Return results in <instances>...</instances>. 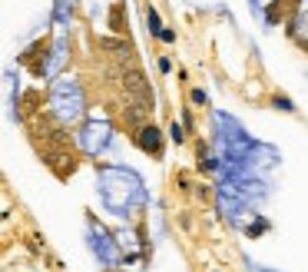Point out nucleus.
Returning <instances> with one entry per match:
<instances>
[{
    "instance_id": "obj_1",
    "label": "nucleus",
    "mask_w": 308,
    "mask_h": 272,
    "mask_svg": "<svg viewBox=\"0 0 308 272\" xmlns=\"http://www.w3.org/2000/svg\"><path fill=\"white\" fill-rule=\"evenodd\" d=\"M123 87H126V93L133 96L136 103L152 106V90H149V83H146V77H142V70L136 63H129V70L123 73Z\"/></svg>"
},
{
    "instance_id": "obj_2",
    "label": "nucleus",
    "mask_w": 308,
    "mask_h": 272,
    "mask_svg": "<svg viewBox=\"0 0 308 272\" xmlns=\"http://www.w3.org/2000/svg\"><path fill=\"white\" fill-rule=\"evenodd\" d=\"M136 143H139V150H142V153H152V156H163V136H159V129L152 126V123L139 126V133H136Z\"/></svg>"
},
{
    "instance_id": "obj_3",
    "label": "nucleus",
    "mask_w": 308,
    "mask_h": 272,
    "mask_svg": "<svg viewBox=\"0 0 308 272\" xmlns=\"http://www.w3.org/2000/svg\"><path fill=\"white\" fill-rule=\"evenodd\" d=\"M110 30L113 33H126V7H123L119 0L110 7Z\"/></svg>"
},
{
    "instance_id": "obj_4",
    "label": "nucleus",
    "mask_w": 308,
    "mask_h": 272,
    "mask_svg": "<svg viewBox=\"0 0 308 272\" xmlns=\"http://www.w3.org/2000/svg\"><path fill=\"white\" fill-rule=\"evenodd\" d=\"M265 229H269V223H265V219H259V223H252V226H249V229H245V232H249V236H252V239H255V236H262V232H265Z\"/></svg>"
},
{
    "instance_id": "obj_5",
    "label": "nucleus",
    "mask_w": 308,
    "mask_h": 272,
    "mask_svg": "<svg viewBox=\"0 0 308 272\" xmlns=\"http://www.w3.org/2000/svg\"><path fill=\"white\" fill-rule=\"evenodd\" d=\"M37 103H40V93H37V90H30V93L24 96V106H27V110L33 113V110H37Z\"/></svg>"
},
{
    "instance_id": "obj_6",
    "label": "nucleus",
    "mask_w": 308,
    "mask_h": 272,
    "mask_svg": "<svg viewBox=\"0 0 308 272\" xmlns=\"http://www.w3.org/2000/svg\"><path fill=\"white\" fill-rule=\"evenodd\" d=\"M275 106H278V110H285V113H292V110H295L288 96H278V100H275Z\"/></svg>"
},
{
    "instance_id": "obj_7",
    "label": "nucleus",
    "mask_w": 308,
    "mask_h": 272,
    "mask_svg": "<svg viewBox=\"0 0 308 272\" xmlns=\"http://www.w3.org/2000/svg\"><path fill=\"white\" fill-rule=\"evenodd\" d=\"M169 140H176V143H182V129L176 126V123H173V126H169Z\"/></svg>"
},
{
    "instance_id": "obj_8",
    "label": "nucleus",
    "mask_w": 308,
    "mask_h": 272,
    "mask_svg": "<svg viewBox=\"0 0 308 272\" xmlns=\"http://www.w3.org/2000/svg\"><path fill=\"white\" fill-rule=\"evenodd\" d=\"M192 103H199V106H205V93H202V90H192Z\"/></svg>"
},
{
    "instance_id": "obj_9",
    "label": "nucleus",
    "mask_w": 308,
    "mask_h": 272,
    "mask_svg": "<svg viewBox=\"0 0 308 272\" xmlns=\"http://www.w3.org/2000/svg\"><path fill=\"white\" fill-rule=\"evenodd\" d=\"M159 40H166V43H173V40H176V33H173V30H159Z\"/></svg>"
}]
</instances>
